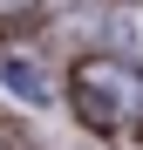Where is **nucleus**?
<instances>
[{"instance_id":"f257e3e1","label":"nucleus","mask_w":143,"mask_h":150,"mask_svg":"<svg viewBox=\"0 0 143 150\" xmlns=\"http://www.w3.org/2000/svg\"><path fill=\"white\" fill-rule=\"evenodd\" d=\"M75 109L89 130H123V123L143 116V82H136V68L130 62H109V55H95L75 68Z\"/></svg>"},{"instance_id":"f03ea898","label":"nucleus","mask_w":143,"mask_h":150,"mask_svg":"<svg viewBox=\"0 0 143 150\" xmlns=\"http://www.w3.org/2000/svg\"><path fill=\"white\" fill-rule=\"evenodd\" d=\"M0 82H7L20 103H55V89H48V68L27 62V55H0Z\"/></svg>"},{"instance_id":"7ed1b4c3","label":"nucleus","mask_w":143,"mask_h":150,"mask_svg":"<svg viewBox=\"0 0 143 150\" xmlns=\"http://www.w3.org/2000/svg\"><path fill=\"white\" fill-rule=\"evenodd\" d=\"M109 41L123 48L130 62H143V0H123V7L109 14Z\"/></svg>"},{"instance_id":"20e7f679","label":"nucleus","mask_w":143,"mask_h":150,"mask_svg":"<svg viewBox=\"0 0 143 150\" xmlns=\"http://www.w3.org/2000/svg\"><path fill=\"white\" fill-rule=\"evenodd\" d=\"M0 7H7V14H14V7H34V0H0Z\"/></svg>"}]
</instances>
